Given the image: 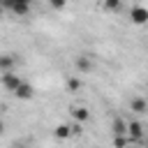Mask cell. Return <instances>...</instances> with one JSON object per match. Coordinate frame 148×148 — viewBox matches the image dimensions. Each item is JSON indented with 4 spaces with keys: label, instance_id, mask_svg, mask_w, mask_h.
<instances>
[{
    "label": "cell",
    "instance_id": "ba28073f",
    "mask_svg": "<svg viewBox=\"0 0 148 148\" xmlns=\"http://www.w3.org/2000/svg\"><path fill=\"white\" fill-rule=\"evenodd\" d=\"M14 95H16V97H18V99H30V97H32V95H35V88H32V86H30V83H25V81H23V83H21V86H18V90H16V92H14Z\"/></svg>",
    "mask_w": 148,
    "mask_h": 148
},
{
    "label": "cell",
    "instance_id": "8fae6325",
    "mask_svg": "<svg viewBox=\"0 0 148 148\" xmlns=\"http://www.w3.org/2000/svg\"><path fill=\"white\" fill-rule=\"evenodd\" d=\"M53 134H56V139H67V136H72V125H58L53 130Z\"/></svg>",
    "mask_w": 148,
    "mask_h": 148
},
{
    "label": "cell",
    "instance_id": "277c9868",
    "mask_svg": "<svg viewBox=\"0 0 148 148\" xmlns=\"http://www.w3.org/2000/svg\"><path fill=\"white\" fill-rule=\"evenodd\" d=\"M127 136L132 139V143L139 141V139L143 136V125H141L139 120H130V123H127Z\"/></svg>",
    "mask_w": 148,
    "mask_h": 148
},
{
    "label": "cell",
    "instance_id": "9c48e42d",
    "mask_svg": "<svg viewBox=\"0 0 148 148\" xmlns=\"http://www.w3.org/2000/svg\"><path fill=\"white\" fill-rule=\"evenodd\" d=\"M76 67H79V72H90L95 65H92L90 56H76Z\"/></svg>",
    "mask_w": 148,
    "mask_h": 148
},
{
    "label": "cell",
    "instance_id": "52a82bcc",
    "mask_svg": "<svg viewBox=\"0 0 148 148\" xmlns=\"http://www.w3.org/2000/svg\"><path fill=\"white\" fill-rule=\"evenodd\" d=\"M111 132H113V136H127V123H125L123 118H113Z\"/></svg>",
    "mask_w": 148,
    "mask_h": 148
},
{
    "label": "cell",
    "instance_id": "4fadbf2b",
    "mask_svg": "<svg viewBox=\"0 0 148 148\" xmlns=\"http://www.w3.org/2000/svg\"><path fill=\"white\" fill-rule=\"evenodd\" d=\"M104 9H106V12H118V9H120V2H118V0H106V2H104Z\"/></svg>",
    "mask_w": 148,
    "mask_h": 148
},
{
    "label": "cell",
    "instance_id": "5bb4252c",
    "mask_svg": "<svg viewBox=\"0 0 148 148\" xmlns=\"http://www.w3.org/2000/svg\"><path fill=\"white\" fill-rule=\"evenodd\" d=\"M67 88L74 92V90H79V88H81V81H79V79H74V76H69V79H67Z\"/></svg>",
    "mask_w": 148,
    "mask_h": 148
},
{
    "label": "cell",
    "instance_id": "9a60e30c",
    "mask_svg": "<svg viewBox=\"0 0 148 148\" xmlns=\"http://www.w3.org/2000/svg\"><path fill=\"white\" fill-rule=\"evenodd\" d=\"M51 7H53V9H62L65 2H62V0H51Z\"/></svg>",
    "mask_w": 148,
    "mask_h": 148
},
{
    "label": "cell",
    "instance_id": "8992f818",
    "mask_svg": "<svg viewBox=\"0 0 148 148\" xmlns=\"http://www.w3.org/2000/svg\"><path fill=\"white\" fill-rule=\"evenodd\" d=\"M130 111H134V113H148V99L134 97V99L130 102Z\"/></svg>",
    "mask_w": 148,
    "mask_h": 148
},
{
    "label": "cell",
    "instance_id": "2e32d148",
    "mask_svg": "<svg viewBox=\"0 0 148 148\" xmlns=\"http://www.w3.org/2000/svg\"><path fill=\"white\" fill-rule=\"evenodd\" d=\"M2 132H5V123L0 120V134H2Z\"/></svg>",
    "mask_w": 148,
    "mask_h": 148
},
{
    "label": "cell",
    "instance_id": "5b68a950",
    "mask_svg": "<svg viewBox=\"0 0 148 148\" xmlns=\"http://www.w3.org/2000/svg\"><path fill=\"white\" fill-rule=\"evenodd\" d=\"M14 65H16L14 53H0V72H2V74H9V72L14 69Z\"/></svg>",
    "mask_w": 148,
    "mask_h": 148
},
{
    "label": "cell",
    "instance_id": "30bf717a",
    "mask_svg": "<svg viewBox=\"0 0 148 148\" xmlns=\"http://www.w3.org/2000/svg\"><path fill=\"white\" fill-rule=\"evenodd\" d=\"M72 116H74L76 120H81V123L90 118V113H88V109H86V106H72Z\"/></svg>",
    "mask_w": 148,
    "mask_h": 148
},
{
    "label": "cell",
    "instance_id": "7c38bea8",
    "mask_svg": "<svg viewBox=\"0 0 148 148\" xmlns=\"http://www.w3.org/2000/svg\"><path fill=\"white\" fill-rule=\"evenodd\" d=\"M130 143H132L130 136H116V139H113V148H127Z\"/></svg>",
    "mask_w": 148,
    "mask_h": 148
},
{
    "label": "cell",
    "instance_id": "7a4b0ae2",
    "mask_svg": "<svg viewBox=\"0 0 148 148\" xmlns=\"http://www.w3.org/2000/svg\"><path fill=\"white\" fill-rule=\"evenodd\" d=\"M0 83H2L9 92H16V90H18V86H21L23 81H21V76H18V74L9 72V74H0Z\"/></svg>",
    "mask_w": 148,
    "mask_h": 148
},
{
    "label": "cell",
    "instance_id": "e0dca14e",
    "mask_svg": "<svg viewBox=\"0 0 148 148\" xmlns=\"http://www.w3.org/2000/svg\"><path fill=\"white\" fill-rule=\"evenodd\" d=\"M2 14H5V7H2V2H0V16H2Z\"/></svg>",
    "mask_w": 148,
    "mask_h": 148
},
{
    "label": "cell",
    "instance_id": "3957f363",
    "mask_svg": "<svg viewBox=\"0 0 148 148\" xmlns=\"http://www.w3.org/2000/svg\"><path fill=\"white\" fill-rule=\"evenodd\" d=\"M130 21L136 23V25H143V23L148 21V9H146V7H139V5L132 7V9H130Z\"/></svg>",
    "mask_w": 148,
    "mask_h": 148
},
{
    "label": "cell",
    "instance_id": "6da1fadb",
    "mask_svg": "<svg viewBox=\"0 0 148 148\" xmlns=\"http://www.w3.org/2000/svg\"><path fill=\"white\" fill-rule=\"evenodd\" d=\"M2 7L9 9V12L16 14V16H25V14L30 12V2H28V0H2Z\"/></svg>",
    "mask_w": 148,
    "mask_h": 148
}]
</instances>
